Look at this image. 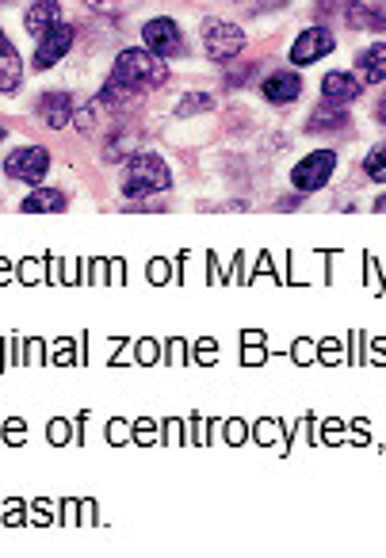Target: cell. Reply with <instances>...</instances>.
<instances>
[{
  "label": "cell",
  "mask_w": 386,
  "mask_h": 558,
  "mask_svg": "<svg viewBox=\"0 0 386 558\" xmlns=\"http://www.w3.org/2000/svg\"><path fill=\"white\" fill-rule=\"evenodd\" d=\"M23 85V62H20V50L8 43V35L0 31V92H20Z\"/></svg>",
  "instance_id": "obj_12"
},
{
  "label": "cell",
  "mask_w": 386,
  "mask_h": 558,
  "mask_svg": "<svg viewBox=\"0 0 386 558\" xmlns=\"http://www.w3.org/2000/svg\"><path fill=\"white\" fill-rule=\"evenodd\" d=\"M203 50H207V58L218 65H230L245 50V31L237 27V23H226V20H207L203 23Z\"/></svg>",
  "instance_id": "obj_3"
},
{
  "label": "cell",
  "mask_w": 386,
  "mask_h": 558,
  "mask_svg": "<svg viewBox=\"0 0 386 558\" xmlns=\"http://www.w3.org/2000/svg\"><path fill=\"white\" fill-rule=\"evenodd\" d=\"M111 81H119V85L127 88H138V92H146V88H161L169 81V65L165 58H157L153 50H123L119 58H115V69H111Z\"/></svg>",
  "instance_id": "obj_1"
},
{
  "label": "cell",
  "mask_w": 386,
  "mask_h": 558,
  "mask_svg": "<svg viewBox=\"0 0 386 558\" xmlns=\"http://www.w3.org/2000/svg\"><path fill=\"white\" fill-rule=\"evenodd\" d=\"M364 172L375 184H386V142L383 146H375V150L364 157Z\"/></svg>",
  "instance_id": "obj_18"
},
{
  "label": "cell",
  "mask_w": 386,
  "mask_h": 558,
  "mask_svg": "<svg viewBox=\"0 0 386 558\" xmlns=\"http://www.w3.org/2000/svg\"><path fill=\"white\" fill-rule=\"evenodd\" d=\"M333 169H337V153L318 150V153H310V157H302L299 165L291 169V184H295L299 192H318V188L329 184Z\"/></svg>",
  "instance_id": "obj_5"
},
{
  "label": "cell",
  "mask_w": 386,
  "mask_h": 558,
  "mask_svg": "<svg viewBox=\"0 0 386 558\" xmlns=\"http://www.w3.org/2000/svg\"><path fill=\"white\" fill-rule=\"evenodd\" d=\"M23 23H27V31H31L35 39H43L54 23H62V4H58V0H39V4L27 8Z\"/></svg>",
  "instance_id": "obj_14"
},
{
  "label": "cell",
  "mask_w": 386,
  "mask_h": 558,
  "mask_svg": "<svg viewBox=\"0 0 386 558\" xmlns=\"http://www.w3.org/2000/svg\"><path fill=\"white\" fill-rule=\"evenodd\" d=\"M375 119H379V123L386 127V92L379 96V104H375Z\"/></svg>",
  "instance_id": "obj_22"
},
{
  "label": "cell",
  "mask_w": 386,
  "mask_h": 558,
  "mask_svg": "<svg viewBox=\"0 0 386 558\" xmlns=\"http://www.w3.org/2000/svg\"><path fill=\"white\" fill-rule=\"evenodd\" d=\"M344 20L360 31H386V0L364 4V0H348L344 4Z\"/></svg>",
  "instance_id": "obj_10"
},
{
  "label": "cell",
  "mask_w": 386,
  "mask_h": 558,
  "mask_svg": "<svg viewBox=\"0 0 386 558\" xmlns=\"http://www.w3.org/2000/svg\"><path fill=\"white\" fill-rule=\"evenodd\" d=\"M88 8H96V12H108V16H119L123 8H130V4H138V0H85Z\"/></svg>",
  "instance_id": "obj_20"
},
{
  "label": "cell",
  "mask_w": 386,
  "mask_h": 558,
  "mask_svg": "<svg viewBox=\"0 0 386 558\" xmlns=\"http://www.w3.org/2000/svg\"><path fill=\"white\" fill-rule=\"evenodd\" d=\"M375 215H386V195H379V199H375Z\"/></svg>",
  "instance_id": "obj_23"
},
{
  "label": "cell",
  "mask_w": 386,
  "mask_h": 558,
  "mask_svg": "<svg viewBox=\"0 0 386 558\" xmlns=\"http://www.w3.org/2000/svg\"><path fill=\"white\" fill-rule=\"evenodd\" d=\"M211 108H215V100H211L207 92H195V96H184V100H180L176 115H195V111H211Z\"/></svg>",
  "instance_id": "obj_19"
},
{
  "label": "cell",
  "mask_w": 386,
  "mask_h": 558,
  "mask_svg": "<svg viewBox=\"0 0 386 558\" xmlns=\"http://www.w3.org/2000/svg\"><path fill=\"white\" fill-rule=\"evenodd\" d=\"M333 46H337L333 31H325V27H310V31H302L299 39H295V46H291V62L295 65H314L318 58L333 54Z\"/></svg>",
  "instance_id": "obj_8"
},
{
  "label": "cell",
  "mask_w": 386,
  "mask_h": 558,
  "mask_svg": "<svg viewBox=\"0 0 386 558\" xmlns=\"http://www.w3.org/2000/svg\"><path fill=\"white\" fill-rule=\"evenodd\" d=\"M0 4H4V0H0Z\"/></svg>",
  "instance_id": "obj_24"
},
{
  "label": "cell",
  "mask_w": 386,
  "mask_h": 558,
  "mask_svg": "<svg viewBox=\"0 0 386 558\" xmlns=\"http://www.w3.org/2000/svg\"><path fill=\"white\" fill-rule=\"evenodd\" d=\"M73 96L69 92H43V100H39V119H43L50 130H62L69 127V119H73Z\"/></svg>",
  "instance_id": "obj_9"
},
{
  "label": "cell",
  "mask_w": 386,
  "mask_h": 558,
  "mask_svg": "<svg viewBox=\"0 0 386 558\" xmlns=\"http://www.w3.org/2000/svg\"><path fill=\"white\" fill-rule=\"evenodd\" d=\"M348 123H352V119H348V108L322 100L318 108L310 111V123H306V130H314V134H318V130H344Z\"/></svg>",
  "instance_id": "obj_16"
},
{
  "label": "cell",
  "mask_w": 386,
  "mask_h": 558,
  "mask_svg": "<svg viewBox=\"0 0 386 558\" xmlns=\"http://www.w3.org/2000/svg\"><path fill=\"white\" fill-rule=\"evenodd\" d=\"M253 73H257V65H241V69H234V73H226V85H230V88L245 85Z\"/></svg>",
  "instance_id": "obj_21"
},
{
  "label": "cell",
  "mask_w": 386,
  "mask_h": 558,
  "mask_svg": "<svg viewBox=\"0 0 386 558\" xmlns=\"http://www.w3.org/2000/svg\"><path fill=\"white\" fill-rule=\"evenodd\" d=\"M356 69H360V81H364V85L386 81V43L367 46L364 54H360V62H356Z\"/></svg>",
  "instance_id": "obj_17"
},
{
  "label": "cell",
  "mask_w": 386,
  "mask_h": 558,
  "mask_svg": "<svg viewBox=\"0 0 386 558\" xmlns=\"http://www.w3.org/2000/svg\"><path fill=\"white\" fill-rule=\"evenodd\" d=\"M260 92H264V100L268 104H295L302 92V81L299 73H287V69H279V73H272L264 85H260Z\"/></svg>",
  "instance_id": "obj_13"
},
{
  "label": "cell",
  "mask_w": 386,
  "mask_h": 558,
  "mask_svg": "<svg viewBox=\"0 0 386 558\" xmlns=\"http://www.w3.org/2000/svg\"><path fill=\"white\" fill-rule=\"evenodd\" d=\"M142 43L146 50H153L157 58H176L184 50V35L172 20H150L142 27Z\"/></svg>",
  "instance_id": "obj_7"
},
{
  "label": "cell",
  "mask_w": 386,
  "mask_h": 558,
  "mask_svg": "<svg viewBox=\"0 0 386 558\" xmlns=\"http://www.w3.org/2000/svg\"><path fill=\"white\" fill-rule=\"evenodd\" d=\"M73 39H77V31L69 27V23H54L50 31H46L43 39H39V46H35V69L43 73V69H50V65H58L65 58V50L73 46Z\"/></svg>",
  "instance_id": "obj_6"
},
{
  "label": "cell",
  "mask_w": 386,
  "mask_h": 558,
  "mask_svg": "<svg viewBox=\"0 0 386 558\" xmlns=\"http://www.w3.org/2000/svg\"><path fill=\"white\" fill-rule=\"evenodd\" d=\"M46 169H50V153L43 146H20L4 157V172L20 184H43Z\"/></svg>",
  "instance_id": "obj_4"
},
{
  "label": "cell",
  "mask_w": 386,
  "mask_h": 558,
  "mask_svg": "<svg viewBox=\"0 0 386 558\" xmlns=\"http://www.w3.org/2000/svg\"><path fill=\"white\" fill-rule=\"evenodd\" d=\"M322 96L329 100V104L348 108V104L360 96V77H352V73H344V69H333V73H325Z\"/></svg>",
  "instance_id": "obj_11"
},
{
  "label": "cell",
  "mask_w": 386,
  "mask_h": 558,
  "mask_svg": "<svg viewBox=\"0 0 386 558\" xmlns=\"http://www.w3.org/2000/svg\"><path fill=\"white\" fill-rule=\"evenodd\" d=\"M23 215H62L65 211V195L58 188H35L20 203Z\"/></svg>",
  "instance_id": "obj_15"
},
{
  "label": "cell",
  "mask_w": 386,
  "mask_h": 558,
  "mask_svg": "<svg viewBox=\"0 0 386 558\" xmlns=\"http://www.w3.org/2000/svg\"><path fill=\"white\" fill-rule=\"evenodd\" d=\"M172 172L157 153H130L123 169V195L130 199H150L157 192H169Z\"/></svg>",
  "instance_id": "obj_2"
}]
</instances>
